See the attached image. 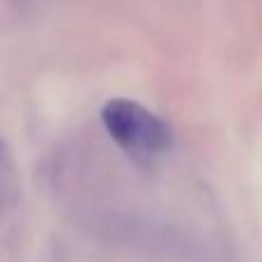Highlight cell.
I'll return each instance as SVG.
<instances>
[{
	"instance_id": "obj_1",
	"label": "cell",
	"mask_w": 262,
	"mask_h": 262,
	"mask_svg": "<svg viewBox=\"0 0 262 262\" xmlns=\"http://www.w3.org/2000/svg\"><path fill=\"white\" fill-rule=\"evenodd\" d=\"M101 124L118 147L136 159H152L170 147V129L159 115L131 99H111L101 108Z\"/></svg>"
},
{
	"instance_id": "obj_2",
	"label": "cell",
	"mask_w": 262,
	"mask_h": 262,
	"mask_svg": "<svg viewBox=\"0 0 262 262\" xmlns=\"http://www.w3.org/2000/svg\"><path fill=\"white\" fill-rule=\"evenodd\" d=\"M3 170H5V145L0 140V180H3Z\"/></svg>"
}]
</instances>
